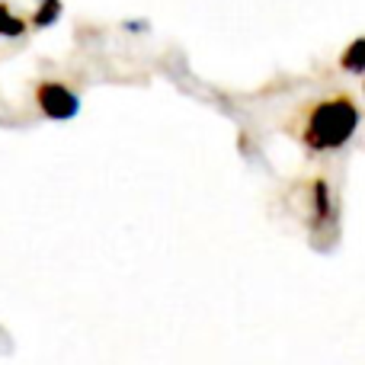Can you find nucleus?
<instances>
[{"label": "nucleus", "instance_id": "obj_1", "mask_svg": "<svg viewBox=\"0 0 365 365\" xmlns=\"http://www.w3.org/2000/svg\"><path fill=\"white\" fill-rule=\"evenodd\" d=\"M362 113L349 93H330L321 100L308 103L302 113L295 115L292 135L308 154H334L353 141L359 132Z\"/></svg>", "mask_w": 365, "mask_h": 365}, {"label": "nucleus", "instance_id": "obj_2", "mask_svg": "<svg viewBox=\"0 0 365 365\" xmlns=\"http://www.w3.org/2000/svg\"><path fill=\"white\" fill-rule=\"evenodd\" d=\"M36 106L45 119L71 122L81 115V96L61 81H42L36 87Z\"/></svg>", "mask_w": 365, "mask_h": 365}, {"label": "nucleus", "instance_id": "obj_3", "mask_svg": "<svg viewBox=\"0 0 365 365\" xmlns=\"http://www.w3.org/2000/svg\"><path fill=\"white\" fill-rule=\"evenodd\" d=\"M311 202H314V227H324L334 221V195H330L327 180H314L311 186Z\"/></svg>", "mask_w": 365, "mask_h": 365}, {"label": "nucleus", "instance_id": "obj_4", "mask_svg": "<svg viewBox=\"0 0 365 365\" xmlns=\"http://www.w3.org/2000/svg\"><path fill=\"white\" fill-rule=\"evenodd\" d=\"M340 68L349 71V74H362L365 71V36L353 38V42L346 45V51L340 55Z\"/></svg>", "mask_w": 365, "mask_h": 365}, {"label": "nucleus", "instance_id": "obj_5", "mask_svg": "<svg viewBox=\"0 0 365 365\" xmlns=\"http://www.w3.org/2000/svg\"><path fill=\"white\" fill-rule=\"evenodd\" d=\"M26 32V19L16 16L6 4H0V36L4 38H19Z\"/></svg>", "mask_w": 365, "mask_h": 365}, {"label": "nucleus", "instance_id": "obj_6", "mask_svg": "<svg viewBox=\"0 0 365 365\" xmlns=\"http://www.w3.org/2000/svg\"><path fill=\"white\" fill-rule=\"evenodd\" d=\"M58 16H61V0H38L36 13H32V26L45 29V26L58 23Z\"/></svg>", "mask_w": 365, "mask_h": 365}]
</instances>
